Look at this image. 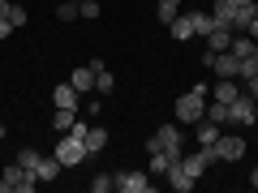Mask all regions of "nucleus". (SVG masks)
I'll return each mask as SVG.
<instances>
[{
    "label": "nucleus",
    "instance_id": "9d476101",
    "mask_svg": "<svg viewBox=\"0 0 258 193\" xmlns=\"http://www.w3.org/2000/svg\"><path fill=\"white\" fill-rule=\"evenodd\" d=\"M168 30H172V39H176V43L194 39V13H189V9H185V13H176V22H172Z\"/></svg>",
    "mask_w": 258,
    "mask_h": 193
},
{
    "label": "nucleus",
    "instance_id": "a878e982",
    "mask_svg": "<svg viewBox=\"0 0 258 193\" xmlns=\"http://www.w3.org/2000/svg\"><path fill=\"white\" fill-rule=\"evenodd\" d=\"M39 159H43V155H39V150L22 146V150H18V159H13V163H22V167H30V172H35V167H39Z\"/></svg>",
    "mask_w": 258,
    "mask_h": 193
},
{
    "label": "nucleus",
    "instance_id": "f3484780",
    "mask_svg": "<svg viewBox=\"0 0 258 193\" xmlns=\"http://www.w3.org/2000/svg\"><path fill=\"white\" fill-rule=\"evenodd\" d=\"M155 138H159V146H164V150H172V146H181V125H176V120H168V125L159 129Z\"/></svg>",
    "mask_w": 258,
    "mask_h": 193
},
{
    "label": "nucleus",
    "instance_id": "6ab92c4d",
    "mask_svg": "<svg viewBox=\"0 0 258 193\" xmlns=\"http://www.w3.org/2000/svg\"><path fill=\"white\" fill-rule=\"evenodd\" d=\"M232 13H237V5H232V0H215V5H211L215 26H232Z\"/></svg>",
    "mask_w": 258,
    "mask_h": 193
},
{
    "label": "nucleus",
    "instance_id": "7c9ffc66",
    "mask_svg": "<svg viewBox=\"0 0 258 193\" xmlns=\"http://www.w3.org/2000/svg\"><path fill=\"white\" fill-rule=\"evenodd\" d=\"M13 13H18V5H13V0H0V18L13 22Z\"/></svg>",
    "mask_w": 258,
    "mask_h": 193
},
{
    "label": "nucleus",
    "instance_id": "7ed1b4c3",
    "mask_svg": "<svg viewBox=\"0 0 258 193\" xmlns=\"http://www.w3.org/2000/svg\"><path fill=\"white\" fill-rule=\"evenodd\" d=\"M254 120H258V99H254V94H237V99L228 103V125L249 129Z\"/></svg>",
    "mask_w": 258,
    "mask_h": 193
},
{
    "label": "nucleus",
    "instance_id": "f704fd0d",
    "mask_svg": "<svg viewBox=\"0 0 258 193\" xmlns=\"http://www.w3.org/2000/svg\"><path fill=\"white\" fill-rule=\"evenodd\" d=\"M232 5H254V0H232Z\"/></svg>",
    "mask_w": 258,
    "mask_h": 193
},
{
    "label": "nucleus",
    "instance_id": "dca6fc26",
    "mask_svg": "<svg viewBox=\"0 0 258 193\" xmlns=\"http://www.w3.org/2000/svg\"><path fill=\"white\" fill-rule=\"evenodd\" d=\"M74 120H78V108H56L52 112V129H56V133H69Z\"/></svg>",
    "mask_w": 258,
    "mask_h": 193
},
{
    "label": "nucleus",
    "instance_id": "c85d7f7f",
    "mask_svg": "<svg viewBox=\"0 0 258 193\" xmlns=\"http://www.w3.org/2000/svg\"><path fill=\"white\" fill-rule=\"evenodd\" d=\"M78 13H82V18H99V0H82V5H78Z\"/></svg>",
    "mask_w": 258,
    "mask_h": 193
},
{
    "label": "nucleus",
    "instance_id": "ddd939ff",
    "mask_svg": "<svg viewBox=\"0 0 258 193\" xmlns=\"http://www.w3.org/2000/svg\"><path fill=\"white\" fill-rule=\"evenodd\" d=\"M168 184H172L176 193H189V189H194V176L185 172L181 163H172V167H168Z\"/></svg>",
    "mask_w": 258,
    "mask_h": 193
},
{
    "label": "nucleus",
    "instance_id": "c756f323",
    "mask_svg": "<svg viewBox=\"0 0 258 193\" xmlns=\"http://www.w3.org/2000/svg\"><path fill=\"white\" fill-rule=\"evenodd\" d=\"M91 189H95V193H108V189H116V184H112V176H95Z\"/></svg>",
    "mask_w": 258,
    "mask_h": 193
},
{
    "label": "nucleus",
    "instance_id": "473e14b6",
    "mask_svg": "<svg viewBox=\"0 0 258 193\" xmlns=\"http://www.w3.org/2000/svg\"><path fill=\"white\" fill-rule=\"evenodd\" d=\"M245 94H254V99H258V77H249V82H245Z\"/></svg>",
    "mask_w": 258,
    "mask_h": 193
},
{
    "label": "nucleus",
    "instance_id": "b1692460",
    "mask_svg": "<svg viewBox=\"0 0 258 193\" xmlns=\"http://www.w3.org/2000/svg\"><path fill=\"white\" fill-rule=\"evenodd\" d=\"M189 13H194V35H198V39H203L207 30H215V18H211V13H198V9H189Z\"/></svg>",
    "mask_w": 258,
    "mask_h": 193
},
{
    "label": "nucleus",
    "instance_id": "39448f33",
    "mask_svg": "<svg viewBox=\"0 0 258 193\" xmlns=\"http://www.w3.org/2000/svg\"><path fill=\"white\" fill-rule=\"evenodd\" d=\"M203 60H207V69L215 77H241V56H232V52H215V56L207 52Z\"/></svg>",
    "mask_w": 258,
    "mask_h": 193
},
{
    "label": "nucleus",
    "instance_id": "5701e85b",
    "mask_svg": "<svg viewBox=\"0 0 258 193\" xmlns=\"http://www.w3.org/2000/svg\"><path fill=\"white\" fill-rule=\"evenodd\" d=\"M207 120H215V125H228V103H220V99H211L207 103V112H203Z\"/></svg>",
    "mask_w": 258,
    "mask_h": 193
},
{
    "label": "nucleus",
    "instance_id": "423d86ee",
    "mask_svg": "<svg viewBox=\"0 0 258 193\" xmlns=\"http://www.w3.org/2000/svg\"><path fill=\"white\" fill-rule=\"evenodd\" d=\"M112 184H116V193H151V172H116L112 176Z\"/></svg>",
    "mask_w": 258,
    "mask_h": 193
},
{
    "label": "nucleus",
    "instance_id": "f8f14e48",
    "mask_svg": "<svg viewBox=\"0 0 258 193\" xmlns=\"http://www.w3.org/2000/svg\"><path fill=\"white\" fill-rule=\"evenodd\" d=\"M237 94H241L237 77H220V82H215V90H211V99H220V103H232Z\"/></svg>",
    "mask_w": 258,
    "mask_h": 193
},
{
    "label": "nucleus",
    "instance_id": "1a4fd4ad",
    "mask_svg": "<svg viewBox=\"0 0 258 193\" xmlns=\"http://www.w3.org/2000/svg\"><path fill=\"white\" fill-rule=\"evenodd\" d=\"M69 86H74L78 94H91L95 90V69H91V64H78L74 73H69Z\"/></svg>",
    "mask_w": 258,
    "mask_h": 193
},
{
    "label": "nucleus",
    "instance_id": "aec40b11",
    "mask_svg": "<svg viewBox=\"0 0 258 193\" xmlns=\"http://www.w3.org/2000/svg\"><path fill=\"white\" fill-rule=\"evenodd\" d=\"M254 18H258V5H237V13H232V30H245Z\"/></svg>",
    "mask_w": 258,
    "mask_h": 193
},
{
    "label": "nucleus",
    "instance_id": "2f4dec72",
    "mask_svg": "<svg viewBox=\"0 0 258 193\" xmlns=\"http://www.w3.org/2000/svg\"><path fill=\"white\" fill-rule=\"evenodd\" d=\"M13 30H18V26H13V22H5V18H0V39H9Z\"/></svg>",
    "mask_w": 258,
    "mask_h": 193
},
{
    "label": "nucleus",
    "instance_id": "9b49d317",
    "mask_svg": "<svg viewBox=\"0 0 258 193\" xmlns=\"http://www.w3.org/2000/svg\"><path fill=\"white\" fill-rule=\"evenodd\" d=\"M52 103H56V108H78V103H82V94H78L69 82H60V86L52 90Z\"/></svg>",
    "mask_w": 258,
    "mask_h": 193
},
{
    "label": "nucleus",
    "instance_id": "72a5a7b5",
    "mask_svg": "<svg viewBox=\"0 0 258 193\" xmlns=\"http://www.w3.org/2000/svg\"><path fill=\"white\" fill-rule=\"evenodd\" d=\"M249 189H258V167H254V172H249Z\"/></svg>",
    "mask_w": 258,
    "mask_h": 193
},
{
    "label": "nucleus",
    "instance_id": "6e6552de",
    "mask_svg": "<svg viewBox=\"0 0 258 193\" xmlns=\"http://www.w3.org/2000/svg\"><path fill=\"white\" fill-rule=\"evenodd\" d=\"M203 39H207V52H211V56L215 52H228V47H232V26H215V30H207Z\"/></svg>",
    "mask_w": 258,
    "mask_h": 193
},
{
    "label": "nucleus",
    "instance_id": "a211bd4d",
    "mask_svg": "<svg viewBox=\"0 0 258 193\" xmlns=\"http://www.w3.org/2000/svg\"><path fill=\"white\" fill-rule=\"evenodd\" d=\"M103 146H108V129H103V125H91V129H86V150L99 155Z\"/></svg>",
    "mask_w": 258,
    "mask_h": 193
},
{
    "label": "nucleus",
    "instance_id": "393cba45",
    "mask_svg": "<svg viewBox=\"0 0 258 193\" xmlns=\"http://www.w3.org/2000/svg\"><path fill=\"white\" fill-rule=\"evenodd\" d=\"M116 90V77L108 73V69H99V73H95V94H112Z\"/></svg>",
    "mask_w": 258,
    "mask_h": 193
},
{
    "label": "nucleus",
    "instance_id": "f257e3e1",
    "mask_svg": "<svg viewBox=\"0 0 258 193\" xmlns=\"http://www.w3.org/2000/svg\"><path fill=\"white\" fill-rule=\"evenodd\" d=\"M203 112H207V86H194L189 94H181V99H176L172 116H176V125H198V120H203Z\"/></svg>",
    "mask_w": 258,
    "mask_h": 193
},
{
    "label": "nucleus",
    "instance_id": "412c9836",
    "mask_svg": "<svg viewBox=\"0 0 258 193\" xmlns=\"http://www.w3.org/2000/svg\"><path fill=\"white\" fill-rule=\"evenodd\" d=\"M35 176L39 180H56V176H60V159H39V167H35Z\"/></svg>",
    "mask_w": 258,
    "mask_h": 193
},
{
    "label": "nucleus",
    "instance_id": "2eb2a0df",
    "mask_svg": "<svg viewBox=\"0 0 258 193\" xmlns=\"http://www.w3.org/2000/svg\"><path fill=\"white\" fill-rule=\"evenodd\" d=\"M228 52L245 60V56H254V52H258V39H249L245 30H241V35H232V47H228Z\"/></svg>",
    "mask_w": 258,
    "mask_h": 193
},
{
    "label": "nucleus",
    "instance_id": "bb28decb",
    "mask_svg": "<svg viewBox=\"0 0 258 193\" xmlns=\"http://www.w3.org/2000/svg\"><path fill=\"white\" fill-rule=\"evenodd\" d=\"M241 77H245V82H249V77H258V52L241 60Z\"/></svg>",
    "mask_w": 258,
    "mask_h": 193
},
{
    "label": "nucleus",
    "instance_id": "f03ea898",
    "mask_svg": "<svg viewBox=\"0 0 258 193\" xmlns=\"http://www.w3.org/2000/svg\"><path fill=\"white\" fill-rule=\"evenodd\" d=\"M86 155H91V150H86V138H82V133H64L60 146H56V159H60V167H78Z\"/></svg>",
    "mask_w": 258,
    "mask_h": 193
},
{
    "label": "nucleus",
    "instance_id": "cd10ccee",
    "mask_svg": "<svg viewBox=\"0 0 258 193\" xmlns=\"http://www.w3.org/2000/svg\"><path fill=\"white\" fill-rule=\"evenodd\" d=\"M56 18H60V22H74V18H78V5H69V0H60V5H56Z\"/></svg>",
    "mask_w": 258,
    "mask_h": 193
},
{
    "label": "nucleus",
    "instance_id": "20e7f679",
    "mask_svg": "<svg viewBox=\"0 0 258 193\" xmlns=\"http://www.w3.org/2000/svg\"><path fill=\"white\" fill-rule=\"evenodd\" d=\"M0 180H5V189H13V193H30V189L39 184V176L30 172V167H22V163H9Z\"/></svg>",
    "mask_w": 258,
    "mask_h": 193
},
{
    "label": "nucleus",
    "instance_id": "c9c22d12",
    "mask_svg": "<svg viewBox=\"0 0 258 193\" xmlns=\"http://www.w3.org/2000/svg\"><path fill=\"white\" fill-rule=\"evenodd\" d=\"M0 138H5V120H0Z\"/></svg>",
    "mask_w": 258,
    "mask_h": 193
},
{
    "label": "nucleus",
    "instance_id": "4be33fe9",
    "mask_svg": "<svg viewBox=\"0 0 258 193\" xmlns=\"http://www.w3.org/2000/svg\"><path fill=\"white\" fill-rule=\"evenodd\" d=\"M159 22H164V26H172V22H176V13H181V0H159Z\"/></svg>",
    "mask_w": 258,
    "mask_h": 193
},
{
    "label": "nucleus",
    "instance_id": "4468645a",
    "mask_svg": "<svg viewBox=\"0 0 258 193\" xmlns=\"http://www.w3.org/2000/svg\"><path fill=\"white\" fill-rule=\"evenodd\" d=\"M224 133V125H215V120H198V146H215V138Z\"/></svg>",
    "mask_w": 258,
    "mask_h": 193
},
{
    "label": "nucleus",
    "instance_id": "0eeeda50",
    "mask_svg": "<svg viewBox=\"0 0 258 193\" xmlns=\"http://www.w3.org/2000/svg\"><path fill=\"white\" fill-rule=\"evenodd\" d=\"M215 155H220L224 163L245 159V138H237V133H220V138H215Z\"/></svg>",
    "mask_w": 258,
    "mask_h": 193
}]
</instances>
